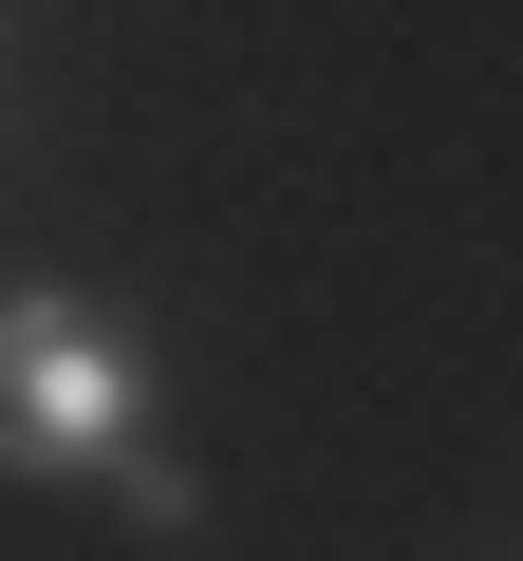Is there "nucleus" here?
<instances>
[{
	"mask_svg": "<svg viewBox=\"0 0 523 561\" xmlns=\"http://www.w3.org/2000/svg\"><path fill=\"white\" fill-rule=\"evenodd\" d=\"M0 468L20 486H113L131 524H187L150 375H131V337L75 300V280H0Z\"/></svg>",
	"mask_w": 523,
	"mask_h": 561,
	"instance_id": "nucleus-1",
	"label": "nucleus"
}]
</instances>
